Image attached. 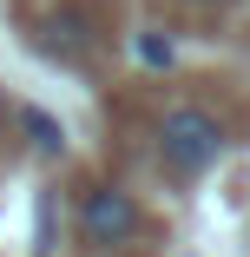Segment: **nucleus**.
Here are the masks:
<instances>
[{"label":"nucleus","instance_id":"nucleus-1","mask_svg":"<svg viewBox=\"0 0 250 257\" xmlns=\"http://www.w3.org/2000/svg\"><path fill=\"white\" fill-rule=\"evenodd\" d=\"M224 152H230V132H224V119L204 112V106H171V112L158 119V159H165L171 178H204Z\"/></svg>","mask_w":250,"mask_h":257},{"label":"nucleus","instance_id":"nucleus-2","mask_svg":"<svg viewBox=\"0 0 250 257\" xmlns=\"http://www.w3.org/2000/svg\"><path fill=\"white\" fill-rule=\"evenodd\" d=\"M73 224H79V244H92V250H132L145 231H152L145 211H138V198L119 191V185H92V191L79 198Z\"/></svg>","mask_w":250,"mask_h":257},{"label":"nucleus","instance_id":"nucleus-3","mask_svg":"<svg viewBox=\"0 0 250 257\" xmlns=\"http://www.w3.org/2000/svg\"><path fill=\"white\" fill-rule=\"evenodd\" d=\"M20 125H27V139H33L40 152H66V132H60V119H46L40 106H27V112H20Z\"/></svg>","mask_w":250,"mask_h":257},{"label":"nucleus","instance_id":"nucleus-4","mask_svg":"<svg viewBox=\"0 0 250 257\" xmlns=\"http://www.w3.org/2000/svg\"><path fill=\"white\" fill-rule=\"evenodd\" d=\"M138 53L152 60V66H165V60H171V46H165V40H152V33H145V40H138Z\"/></svg>","mask_w":250,"mask_h":257},{"label":"nucleus","instance_id":"nucleus-5","mask_svg":"<svg viewBox=\"0 0 250 257\" xmlns=\"http://www.w3.org/2000/svg\"><path fill=\"white\" fill-rule=\"evenodd\" d=\"M184 7H224V0H184Z\"/></svg>","mask_w":250,"mask_h":257}]
</instances>
